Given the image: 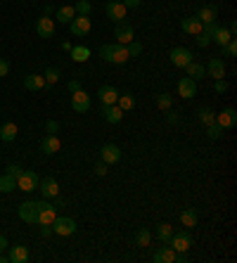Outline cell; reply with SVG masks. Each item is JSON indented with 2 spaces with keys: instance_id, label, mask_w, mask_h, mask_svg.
I'll return each instance as SVG.
<instances>
[{
  "instance_id": "1",
  "label": "cell",
  "mask_w": 237,
  "mask_h": 263,
  "mask_svg": "<svg viewBox=\"0 0 237 263\" xmlns=\"http://www.w3.org/2000/svg\"><path fill=\"white\" fill-rule=\"evenodd\" d=\"M100 57L110 64H126L130 60L126 46H121V43H104L100 48Z\"/></svg>"
},
{
  "instance_id": "2",
  "label": "cell",
  "mask_w": 237,
  "mask_h": 263,
  "mask_svg": "<svg viewBox=\"0 0 237 263\" xmlns=\"http://www.w3.org/2000/svg\"><path fill=\"white\" fill-rule=\"evenodd\" d=\"M43 206V202H24V204H19V218L24 220V223H38V209Z\"/></svg>"
},
{
  "instance_id": "3",
  "label": "cell",
  "mask_w": 237,
  "mask_h": 263,
  "mask_svg": "<svg viewBox=\"0 0 237 263\" xmlns=\"http://www.w3.org/2000/svg\"><path fill=\"white\" fill-rule=\"evenodd\" d=\"M52 232L60 237H69L76 232V220L69 216H57L55 220H52Z\"/></svg>"
},
{
  "instance_id": "4",
  "label": "cell",
  "mask_w": 237,
  "mask_h": 263,
  "mask_svg": "<svg viewBox=\"0 0 237 263\" xmlns=\"http://www.w3.org/2000/svg\"><path fill=\"white\" fill-rule=\"evenodd\" d=\"M69 26H72V34L76 38H83L90 34V14H76V17L69 22Z\"/></svg>"
},
{
  "instance_id": "5",
  "label": "cell",
  "mask_w": 237,
  "mask_h": 263,
  "mask_svg": "<svg viewBox=\"0 0 237 263\" xmlns=\"http://www.w3.org/2000/svg\"><path fill=\"white\" fill-rule=\"evenodd\" d=\"M38 182H40V178H38L36 171H22V176L17 178V190L34 192V190H38Z\"/></svg>"
},
{
  "instance_id": "6",
  "label": "cell",
  "mask_w": 237,
  "mask_h": 263,
  "mask_svg": "<svg viewBox=\"0 0 237 263\" xmlns=\"http://www.w3.org/2000/svg\"><path fill=\"white\" fill-rule=\"evenodd\" d=\"M168 244H171V249L174 252H188L192 246V237L188 230H178V232H174L171 235V240H168Z\"/></svg>"
},
{
  "instance_id": "7",
  "label": "cell",
  "mask_w": 237,
  "mask_h": 263,
  "mask_svg": "<svg viewBox=\"0 0 237 263\" xmlns=\"http://www.w3.org/2000/svg\"><path fill=\"white\" fill-rule=\"evenodd\" d=\"M114 38H116L114 43H121V46H126V43H130V40L136 38V28H133V26H130V24L126 22V19H124V22H118L116 28H114Z\"/></svg>"
},
{
  "instance_id": "8",
  "label": "cell",
  "mask_w": 237,
  "mask_h": 263,
  "mask_svg": "<svg viewBox=\"0 0 237 263\" xmlns=\"http://www.w3.org/2000/svg\"><path fill=\"white\" fill-rule=\"evenodd\" d=\"M168 60H171V64H174V66H180V69H185V66H188V64L194 60V57H192V52L188 50V48L178 46V48H174V50L168 52Z\"/></svg>"
},
{
  "instance_id": "9",
  "label": "cell",
  "mask_w": 237,
  "mask_h": 263,
  "mask_svg": "<svg viewBox=\"0 0 237 263\" xmlns=\"http://www.w3.org/2000/svg\"><path fill=\"white\" fill-rule=\"evenodd\" d=\"M38 190L43 194V200H57L60 197V182L50 176V178H43V180L38 182Z\"/></svg>"
},
{
  "instance_id": "10",
  "label": "cell",
  "mask_w": 237,
  "mask_h": 263,
  "mask_svg": "<svg viewBox=\"0 0 237 263\" xmlns=\"http://www.w3.org/2000/svg\"><path fill=\"white\" fill-rule=\"evenodd\" d=\"M72 109L76 112V114H86V112L90 109V95L83 90V88L72 92Z\"/></svg>"
},
{
  "instance_id": "11",
  "label": "cell",
  "mask_w": 237,
  "mask_h": 263,
  "mask_svg": "<svg viewBox=\"0 0 237 263\" xmlns=\"http://www.w3.org/2000/svg\"><path fill=\"white\" fill-rule=\"evenodd\" d=\"M100 162H104L107 166H112V164H118V162H121V147L114 145V142H107V145H102V150H100Z\"/></svg>"
},
{
  "instance_id": "12",
  "label": "cell",
  "mask_w": 237,
  "mask_h": 263,
  "mask_svg": "<svg viewBox=\"0 0 237 263\" xmlns=\"http://www.w3.org/2000/svg\"><path fill=\"white\" fill-rule=\"evenodd\" d=\"M55 22H52V17L50 14H43L40 19H36V34L40 38H52L55 36Z\"/></svg>"
},
{
  "instance_id": "13",
  "label": "cell",
  "mask_w": 237,
  "mask_h": 263,
  "mask_svg": "<svg viewBox=\"0 0 237 263\" xmlns=\"http://www.w3.org/2000/svg\"><path fill=\"white\" fill-rule=\"evenodd\" d=\"M104 12H107V17L112 19V22H124L126 19V14H128V10L124 8V2L121 0H110L107 2V8H104Z\"/></svg>"
},
{
  "instance_id": "14",
  "label": "cell",
  "mask_w": 237,
  "mask_h": 263,
  "mask_svg": "<svg viewBox=\"0 0 237 263\" xmlns=\"http://www.w3.org/2000/svg\"><path fill=\"white\" fill-rule=\"evenodd\" d=\"M100 114H102V118H104L107 124H121L126 112H121V107H118V104H102Z\"/></svg>"
},
{
  "instance_id": "15",
  "label": "cell",
  "mask_w": 237,
  "mask_h": 263,
  "mask_svg": "<svg viewBox=\"0 0 237 263\" xmlns=\"http://www.w3.org/2000/svg\"><path fill=\"white\" fill-rule=\"evenodd\" d=\"M178 95H180L182 100H192L197 95V81H192L190 76H182L180 81H178Z\"/></svg>"
},
{
  "instance_id": "16",
  "label": "cell",
  "mask_w": 237,
  "mask_h": 263,
  "mask_svg": "<svg viewBox=\"0 0 237 263\" xmlns=\"http://www.w3.org/2000/svg\"><path fill=\"white\" fill-rule=\"evenodd\" d=\"M216 124H218L223 130L226 128H235V124H237V112L232 107H226L223 112H218L216 114Z\"/></svg>"
},
{
  "instance_id": "17",
  "label": "cell",
  "mask_w": 237,
  "mask_h": 263,
  "mask_svg": "<svg viewBox=\"0 0 237 263\" xmlns=\"http://www.w3.org/2000/svg\"><path fill=\"white\" fill-rule=\"evenodd\" d=\"M206 76H211L214 81H218L226 76V62L220 57H211L209 64H206Z\"/></svg>"
},
{
  "instance_id": "18",
  "label": "cell",
  "mask_w": 237,
  "mask_h": 263,
  "mask_svg": "<svg viewBox=\"0 0 237 263\" xmlns=\"http://www.w3.org/2000/svg\"><path fill=\"white\" fill-rule=\"evenodd\" d=\"M57 218V209L52 206V204H48V202H43V206L38 209V223L36 226H52V220Z\"/></svg>"
},
{
  "instance_id": "19",
  "label": "cell",
  "mask_w": 237,
  "mask_h": 263,
  "mask_svg": "<svg viewBox=\"0 0 237 263\" xmlns=\"http://www.w3.org/2000/svg\"><path fill=\"white\" fill-rule=\"evenodd\" d=\"M60 150H62V142H60V138L57 136H46L43 140H40V152H43V154L52 156V154H57Z\"/></svg>"
},
{
  "instance_id": "20",
  "label": "cell",
  "mask_w": 237,
  "mask_h": 263,
  "mask_svg": "<svg viewBox=\"0 0 237 263\" xmlns=\"http://www.w3.org/2000/svg\"><path fill=\"white\" fill-rule=\"evenodd\" d=\"M8 258L10 263H26L28 261V246L26 244H14V246H8Z\"/></svg>"
},
{
  "instance_id": "21",
  "label": "cell",
  "mask_w": 237,
  "mask_h": 263,
  "mask_svg": "<svg viewBox=\"0 0 237 263\" xmlns=\"http://www.w3.org/2000/svg\"><path fill=\"white\" fill-rule=\"evenodd\" d=\"M98 100H100L102 104H116L118 90L114 88V86H102L100 90H98Z\"/></svg>"
},
{
  "instance_id": "22",
  "label": "cell",
  "mask_w": 237,
  "mask_h": 263,
  "mask_svg": "<svg viewBox=\"0 0 237 263\" xmlns=\"http://www.w3.org/2000/svg\"><path fill=\"white\" fill-rule=\"evenodd\" d=\"M152 261L154 263H174L176 261V252L171 249V244L159 246V249L154 252V256H152Z\"/></svg>"
},
{
  "instance_id": "23",
  "label": "cell",
  "mask_w": 237,
  "mask_h": 263,
  "mask_svg": "<svg viewBox=\"0 0 237 263\" xmlns=\"http://www.w3.org/2000/svg\"><path fill=\"white\" fill-rule=\"evenodd\" d=\"M180 28L188 36H197V34H202V22L197 17H185L180 22Z\"/></svg>"
},
{
  "instance_id": "24",
  "label": "cell",
  "mask_w": 237,
  "mask_h": 263,
  "mask_svg": "<svg viewBox=\"0 0 237 263\" xmlns=\"http://www.w3.org/2000/svg\"><path fill=\"white\" fill-rule=\"evenodd\" d=\"M194 17L200 19L202 24H209V22H216V17H218V10H216V5H204V8L194 14Z\"/></svg>"
},
{
  "instance_id": "25",
  "label": "cell",
  "mask_w": 237,
  "mask_h": 263,
  "mask_svg": "<svg viewBox=\"0 0 237 263\" xmlns=\"http://www.w3.org/2000/svg\"><path fill=\"white\" fill-rule=\"evenodd\" d=\"M185 76H190L192 81H200V78L206 76V69H204V64H200V62H194V60H192V62L185 66Z\"/></svg>"
},
{
  "instance_id": "26",
  "label": "cell",
  "mask_w": 237,
  "mask_h": 263,
  "mask_svg": "<svg viewBox=\"0 0 237 263\" xmlns=\"http://www.w3.org/2000/svg\"><path fill=\"white\" fill-rule=\"evenodd\" d=\"M24 88L26 90H43L46 88V78L43 76H38V74H28L26 78H24Z\"/></svg>"
},
{
  "instance_id": "27",
  "label": "cell",
  "mask_w": 237,
  "mask_h": 263,
  "mask_svg": "<svg viewBox=\"0 0 237 263\" xmlns=\"http://www.w3.org/2000/svg\"><path fill=\"white\" fill-rule=\"evenodd\" d=\"M17 124H14V121H8V124H2V126H0V140H2V142H12V140H14V138H17Z\"/></svg>"
},
{
  "instance_id": "28",
  "label": "cell",
  "mask_w": 237,
  "mask_h": 263,
  "mask_svg": "<svg viewBox=\"0 0 237 263\" xmlns=\"http://www.w3.org/2000/svg\"><path fill=\"white\" fill-rule=\"evenodd\" d=\"M74 17H76V10H74V5H62V8L57 10L55 22H57V24H69Z\"/></svg>"
},
{
  "instance_id": "29",
  "label": "cell",
  "mask_w": 237,
  "mask_h": 263,
  "mask_svg": "<svg viewBox=\"0 0 237 263\" xmlns=\"http://www.w3.org/2000/svg\"><path fill=\"white\" fill-rule=\"evenodd\" d=\"M116 104L121 107V112H130V109H136V95H130V92H118Z\"/></svg>"
},
{
  "instance_id": "30",
  "label": "cell",
  "mask_w": 237,
  "mask_h": 263,
  "mask_svg": "<svg viewBox=\"0 0 237 263\" xmlns=\"http://www.w3.org/2000/svg\"><path fill=\"white\" fill-rule=\"evenodd\" d=\"M197 220H200V214H197V209H185L180 214L182 228H194V226H197Z\"/></svg>"
},
{
  "instance_id": "31",
  "label": "cell",
  "mask_w": 237,
  "mask_h": 263,
  "mask_svg": "<svg viewBox=\"0 0 237 263\" xmlns=\"http://www.w3.org/2000/svg\"><path fill=\"white\" fill-rule=\"evenodd\" d=\"M12 190H17V178L14 176H10V173H2L0 176V192H12Z\"/></svg>"
},
{
  "instance_id": "32",
  "label": "cell",
  "mask_w": 237,
  "mask_h": 263,
  "mask_svg": "<svg viewBox=\"0 0 237 263\" xmlns=\"http://www.w3.org/2000/svg\"><path fill=\"white\" fill-rule=\"evenodd\" d=\"M90 57V48H86V46H72V60L74 62H86Z\"/></svg>"
},
{
  "instance_id": "33",
  "label": "cell",
  "mask_w": 237,
  "mask_h": 263,
  "mask_svg": "<svg viewBox=\"0 0 237 263\" xmlns=\"http://www.w3.org/2000/svg\"><path fill=\"white\" fill-rule=\"evenodd\" d=\"M197 118H200V124H202V126L206 128V126H211V124L216 121V112H214V109L202 107L200 112H197Z\"/></svg>"
},
{
  "instance_id": "34",
  "label": "cell",
  "mask_w": 237,
  "mask_h": 263,
  "mask_svg": "<svg viewBox=\"0 0 237 263\" xmlns=\"http://www.w3.org/2000/svg\"><path fill=\"white\" fill-rule=\"evenodd\" d=\"M230 38H235V36H232V34L228 31V26H218V28H216V34H214V38H211V40H214V43H218V46L223 48V46H226V43L230 40Z\"/></svg>"
},
{
  "instance_id": "35",
  "label": "cell",
  "mask_w": 237,
  "mask_h": 263,
  "mask_svg": "<svg viewBox=\"0 0 237 263\" xmlns=\"http://www.w3.org/2000/svg\"><path fill=\"white\" fill-rule=\"evenodd\" d=\"M150 242H152V232L147 228H140L136 232V246H150Z\"/></svg>"
},
{
  "instance_id": "36",
  "label": "cell",
  "mask_w": 237,
  "mask_h": 263,
  "mask_svg": "<svg viewBox=\"0 0 237 263\" xmlns=\"http://www.w3.org/2000/svg\"><path fill=\"white\" fill-rule=\"evenodd\" d=\"M171 235H174V228L168 226V223H162V226L156 228V237L164 242V244H168V240H171Z\"/></svg>"
},
{
  "instance_id": "37",
  "label": "cell",
  "mask_w": 237,
  "mask_h": 263,
  "mask_svg": "<svg viewBox=\"0 0 237 263\" xmlns=\"http://www.w3.org/2000/svg\"><path fill=\"white\" fill-rule=\"evenodd\" d=\"M156 107L162 109V112L171 109V107H174V98H171L168 92H162V95H156Z\"/></svg>"
},
{
  "instance_id": "38",
  "label": "cell",
  "mask_w": 237,
  "mask_h": 263,
  "mask_svg": "<svg viewBox=\"0 0 237 263\" xmlns=\"http://www.w3.org/2000/svg\"><path fill=\"white\" fill-rule=\"evenodd\" d=\"M43 78H46V86L50 83H57L60 81V69H55V66H50V69H46V74H43Z\"/></svg>"
},
{
  "instance_id": "39",
  "label": "cell",
  "mask_w": 237,
  "mask_h": 263,
  "mask_svg": "<svg viewBox=\"0 0 237 263\" xmlns=\"http://www.w3.org/2000/svg\"><path fill=\"white\" fill-rule=\"evenodd\" d=\"M74 10H76V14H90L92 5H90V0H78V2L74 5Z\"/></svg>"
},
{
  "instance_id": "40",
  "label": "cell",
  "mask_w": 237,
  "mask_h": 263,
  "mask_svg": "<svg viewBox=\"0 0 237 263\" xmlns=\"http://www.w3.org/2000/svg\"><path fill=\"white\" fill-rule=\"evenodd\" d=\"M206 136H209V140H218V138L223 136V128H220L218 124L214 121L211 126H206Z\"/></svg>"
},
{
  "instance_id": "41",
  "label": "cell",
  "mask_w": 237,
  "mask_h": 263,
  "mask_svg": "<svg viewBox=\"0 0 237 263\" xmlns=\"http://www.w3.org/2000/svg\"><path fill=\"white\" fill-rule=\"evenodd\" d=\"M126 50H128V57H138V54L142 52V46L138 40H130V43H126Z\"/></svg>"
},
{
  "instance_id": "42",
  "label": "cell",
  "mask_w": 237,
  "mask_h": 263,
  "mask_svg": "<svg viewBox=\"0 0 237 263\" xmlns=\"http://www.w3.org/2000/svg\"><path fill=\"white\" fill-rule=\"evenodd\" d=\"M223 52L228 54V57H235V54H237V40H235V38H230L228 43L223 46Z\"/></svg>"
},
{
  "instance_id": "43",
  "label": "cell",
  "mask_w": 237,
  "mask_h": 263,
  "mask_svg": "<svg viewBox=\"0 0 237 263\" xmlns=\"http://www.w3.org/2000/svg\"><path fill=\"white\" fill-rule=\"evenodd\" d=\"M46 130H48V136H57V130H60V124H57L55 118H48V121H46Z\"/></svg>"
},
{
  "instance_id": "44",
  "label": "cell",
  "mask_w": 237,
  "mask_h": 263,
  "mask_svg": "<svg viewBox=\"0 0 237 263\" xmlns=\"http://www.w3.org/2000/svg\"><path fill=\"white\" fill-rule=\"evenodd\" d=\"M92 171H95V176H100V178H102V176H107V171H110V166H107L104 162H98V164H95V168H92Z\"/></svg>"
},
{
  "instance_id": "45",
  "label": "cell",
  "mask_w": 237,
  "mask_h": 263,
  "mask_svg": "<svg viewBox=\"0 0 237 263\" xmlns=\"http://www.w3.org/2000/svg\"><path fill=\"white\" fill-rule=\"evenodd\" d=\"M22 171H24V168H22L19 164H10L8 168H5V173H10V176H14V178H19V176H22Z\"/></svg>"
},
{
  "instance_id": "46",
  "label": "cell",
  "mask_w": 237,
  "mask_h": 263,
  "mask_svg": "<svg viewBox=\"0 0 237 263\" xmlns=\"http://www.w3.org/2000/svg\"><path fill=\"white\" fill-rule=\"evenodd\" d=\"M194 40H197V46H200V48L211 46V38L206 36V34H197V36H194Z\"/></svg>"
},
{
  "instance_id": "47",
  "label": "cell",
  "mask_w": 237,
  "mask_h": 263,
  "mask_svg": "<svg viewBox=\"0 0 237 263\" xmlns=\"http://www.w3.org/2000/svg\"><path fill=\"white\" fill-rule=\"evenodd\" d=\"M214 90L220 92V95H223V92L228 90V83H226V78H218V81L214 83Z\"/></svg>"
},
{
  "instance_id": "48",
  "label": "cell",
  "mask_w": 237,
  "mask_h": 263,
  "mask_svg": "<svg viewBox=\"0 0 237 263\" xmlns=\"http://www.w3.org/2000/svg\"><path fill=\"white\" fill-rule=\"evenodd\" d=\"M8 72H10V62L5 60V57H0V78L8 76Z\"/></svg>"
},
{
  "instance_id": "49",
  "label": "cell",
  "mask_w": 237,
  "mask_h": 263,
  "mask_svg": "<svg viewBox=\"0 0 237 263\" xmlns=\"http://www.w3.org/2000/svg\"><path fill=\"white\" fill-rule=\"evenodd\" d=\"M121 2H124V8H126V10H138L142 0H121Z\"/></svg>"
},
{
  "instance_id": "50",
  "label": "cell",
  "mask_w": 237,
  "mask_h": 263,
  "mask_svg": "<svg viewBox=\"0 0 237 263\" xmlns=\"http://www.w3.org/2000/svg\"><path fill=\"white\" fill-rule=\"evenodd\" d=\"M76 90H81V81H78V78H72V81H69V92H76Z\"/></svg>"
},
{
  "instance_id": "51",
  "label": "cell",
  "mask_w": 237,
  "mask_h": 263,
  "mask_svg": "<svg viewBox=\"0 0 237 263\" xmlns=\"http://www.w3.org/2000/svg\"><path fill=\"white\" fill-rule=\"evenodd\" d=\"M166 114H168V124H171V126H176V124H178V114H176V112H171V109H166Z\"/></svg>"
},
{
  "instance_id": "52",
  "label": "cell",
  "mask_w": 237,
  "mask_h": 263,
  "mask_svg": "<svg viewBox=\"0 0 237 263\" xmlns=\"http://www.w3.org/2000/svg\"><path fill=\"white\" fill-rule=\"evenodd\" d=\"M50 232H52V226H40V235L43 237H48Z\"/></svg>"
},
{
  "instance_id": "53",
  "label": "cell",
  "mask_w": 237,
  "mask_h": 263,
  "mask_svg": "<svg viewBox=\"0 0 237 263\" xmlns=\"http://www.w3.org/2000/svg\"><path fill=\"white\" fill-rule=\"evenodd\" d=\"M8 237H5V235H0V252H5V249H8Z\"/></svg>"
},
{
  "instance_id": "54",
  "label": "cell",
  "mask_w": 237,
  "mask_h": 263,
  "mask_svg": "<svg viewBox=\"0 0 237 263\" xmlns=\"http://www.w3.org/2000/svg\"><path fill=\"white\" fill-rule=\"evenodd\" d=\"M228 31L232 34V36H235V31H237V24H235V22H230V24H228Z\"/></svg>"
},
{
  "instance_id": "55",
  "label": "cell",
  "mask_w": 237,
  "mask_h": 263,
  "mask_svg": "<svg viewBox=\"0 0 237 263\" xmlns=\"http://www.w3.org/2000/svg\"><path fill=\"white\" fill-rule=\"evenodd\" d=\"M8 261H10V258H8L5 254H2V252H0V263H8Z\"/></svg>"
}]
</instances>
